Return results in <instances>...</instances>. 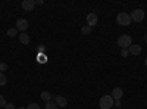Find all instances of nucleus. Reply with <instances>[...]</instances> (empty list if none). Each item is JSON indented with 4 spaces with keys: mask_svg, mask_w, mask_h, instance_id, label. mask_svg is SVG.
Here are the masks:
<instances>
[{
    "mask_svg": "<svg viewBox=\"0 0 147 109\" xmlns=\"http://www.w3.org/2000/svg\"><path fill=\"white\" fill-rule=\"evenodd\" d=\"M18 109H27L25 106H21V108H18Z\"/></svg>",
    "mask_w": 147,
    "mask_h": 109,
    "instance_id": "nucleus-26",
    "label": "nucleus"
},
{
    "mask_svg": "<svg viewBox=\"0 0 147 109\" xmlns=\"http://www.w3.org/2000/svg\"><path fill=\"white\" fill-rule=\"evenodd\" d=\"M118 44L121 49H128V47L132 44V39H131V35L128 34H122L118 37Z\"/></svg>",
    "mask_w": 147,
    "mask_h": 109,
    "instance_id": "nucleus-2",
    "label": "nucleus"
},
{
    "mask_svg": "<svg viewBox=\"0 0 147 109\" xmlns=\"http://www.w3.org/2000/svg\"><path fill=\"white\" fill-rule=\"evenodd\" d=\"M115 106H121V100H115Z\"/></svg>",
    "mask_w": 147,
    "mask_h": 109,
    "instance_id": "nucleus-23",
    "label": "nucleus"
},
{
    "mask_svg": "<svg viewBox=\"0 0 147 109\" xmlns=\"http://www.w3.org/2000/svg\"><path fill=\"white\" fill-rule=\"evenodd\" d=\"M6 105H7V102H6V99H5V96L0 94V108H5Z\"/></svg>",
    "mask_w": 147,
    "mask_h": 109,
    "instance_id": "nucleus-17",
    "label": "nucleus"
},
{
    "mask_svg": "<svg viewBox=\"0 0 147 109\" xmlns=\"http://www.w3.org/2000/svg\"><path fill=\"white\" fill-rule=\"evenodd\" d=\"M5 109H15V105H13V103H7V105L5 106Z\"/></svg>",
    "mask_w": 147,
    "mask_h": 109,
    "instance_id": "nucleus-22",
    "label": "nucleus"
},
{
    "mask_svg": "<svg viewBox=\"0 0 147 109\" xmlns=\"http://www.w3.org/2000/svg\"><path fill=\"white\" fill-rule=\"evenodd\" d=\"M115 105V100H113V97L110 94H105V96H102L100 97V100H99V106H100V109H110Z\"/></svg>",
    "mask_w": 147,
    "mask_h": 109,
    "instance_id": "nucleus-1",
    "label": "nucleus"
},
{
    "mask_svg": "<svg viewBox=\"0 0 147 109\" xmlns=\"http://www.w3.org/2000/svg\"><path fill=\"white\" fill-rule=\"evenodd\" d=\"M19 41H21L22 44H30L31 37H30L27 32H21V34H19Z\"/></svg>",
    "mask_w": 147,
    "mask_h": 109,
    "instance_id": "nucleus-11",
    "label": "nucleus"
},
{
    "mask_svg": "<svg viewBox=\"0 0 147 109\" xmlns=\"http://www.w3.org/2000/svg\"><path fill=\"white\" fill-rule=\"evenodd\" d=\"M144 41H146V43H147V34H146V35H144Z\"/></svg>",
    "mask_w": 147,
    "mask_h": 109,
    "instance_id": "nucleus-25",
    "label": "nucleus"
},
{
    "mask_svg": "<svg viewBox=\"0 0 147 109\" xmlns=\"http://www.w3.org/2000/svg\"><path fill=\"white\" fill-rule=\"evenodd\" d=\"M144 65H146V66H147V58H146V59H144Z\"/></svg>",
    "mask_w": 147,
    "mask_h": 109,
    "instance_id": "nucleus-24",
    "label": "nucleus"
},
{
    "mask_svg": "<svg viewBox=\"0 0 147 109\" xmlns=\"http://www.w3.org/2000/svg\"><path fill=\"white\" fill-rule=\"evenodd\" d=\"M129 16H131V21L134 22H143L146 18V14L143 9H136V10H132V14H129Z\"/></svg>",
    "mask_w": 147,
    "mask_h": 109,
    "instance_id": "nucleus-4",
    "label": "nucleus"
},
{
    "mask_svg": "<svg viewBox=\"0 0 147 109\" xmlns=\"http://www.w3.org/2000/svg\"><path fill=\"white\" fill-rule=\"evenodd\" d=\"M44 109H57V105H56L53 100H50V102H46Z\"/></svg>",
    "mask_w": 147,
    "mask_h": 109,
    "instance_id": "nucleus-13",
    "label": "nucleus"
},
{
    "mask_svg": "<svg viewBox=\"0 0 147 109\" xmlns=\"http://www.w3.org/2000/svg\"><path fill=\"white\" fill-rule=\"evenodd\" d=\"M110 96L113 97V100H121L122 96H124V90H122L121 87H115L112 90V93H110Z\"/></svg>",
    "mask_w": 147,
    "mask_h": 109,
    "instance_id": "nucleus-9",
    "label": "nucleus"
},
{
    "mask_svg": "<svg viewBox=\"0 0 147 109\" xmlns=\"http://www.w3.org/2000/svg\"><path fill=\"white\" fill-rule=\"evenodd\" d=\"M131 109H132V108H131Z\"/></svg>",
    "mask_w": 147,
    "mask_h": 109,
    "instance_id": "nucleus-28",
    "label": "nucleus"
},
{
    "mask_svg": "<svg viewBox=\"0 0 147 109\" xmlns=\"http://www.w3.org/2000/svg\"><path fill=\"white\" fill-rule=\"evenodd\" d=\"M6 75L3 74V72H0V86H5V84H6Z\"/></svg>",
    "mask_w": 147,
    "mask_h": 109,
    "instance_id": "nucleus-16",
    "label": "nucleus"
},
{
    "mask_svg": "<svg viewBox=\"0 0 147 109\" xmlns=\"http://www.w3.org/2000/svg\"><path fill=\"white\" fill-rule=\"evenodd\" d=\"M128 52H129L131 55H134V56H137V55L141 53V46H140V44H131V46L128 47Z\"/></svg>",
    "mask_w": 147,
    "mask_h": 109,
    "instance_id": "nucleus-10",
    "label": "nucleus"
},
{
    "mask_svg": "<svg viewBox=\"0 0 147 109\" xmlns=\"http://www.w3.org/2000/svg\"><path fill=\"white\" fill-rule=\"evenodd\" d=\"M7 69V64H5V62H0V72H3L5 74V71Z\"/></svg>",
    "mask_w": 147,
    "mask_h": 109,
    "instance_id": "nucleus-19",
    "label": "nucleus"
},
{
    "mask_svg": "<svg viewBox=\"0 0 147 109\" xmlns=\"http://www.w3.org/2000/svg\"><path fill=\"white\" fill-rule=\"evenodd\" d=\"M28 25H30V24H28V21L27 19H24V18H19L18 21H16V30L18 31H22V32H27V30H28Z\"/></svg>",
    "mask_w": 147,
    "mask_h": 109,
    "instance_id": "nucleus-5",
    "label": "nucleus"
},
{
    "mask_svg": "<svg viewBox=\"0 0 147 109\" xmlns=\"http://www.w3.org/2000/svg\"><path fill=\"white\" fill-rule=\"evenodd\" d=\"M53 102H55L57 106H60V108H66V106H68V99L63 97V96H55Z\"/></svg>",
    "mask_w": 147,
    "mask_h": 109,
    "instance_id": "nucleus-8",
    "label": "nucleus"
},
{
    "mask_svg": "<svg viewBox=\"0 0 147 109\" xmlns=\"http://www.w3.org/2000/svg\"><path fill=\"white\" fill-rule=\"evenodd\" d=\"M41 99H43L44 102H50V100H52V94L44 90V91H41Z\"/></svg>",
    "mask_w": 147,
    "mask_h": 109,
    "instance_id": "nucleus-12",
    "label": "nucleus"
},
{
    "mask_svg": "<svg viewBox=\"0 0 147 109\" xmlns=\"http://www.w3.org/2000/svg\"><path fill=\"white\" fill-rule=\"evenodd\" d=\"M81 32H82L84 35H90V34H91V27H88V25H84V27L81 28Z\"/></svg>",
    "mask_w": 147,
    "mask_h": 109,
    "instance_id": "nucleus-14",
    "label": "nucleus"
},
{
    "mask_svg": "<svg viewBox=\"0 0 147 109\" xmlns=\"http://www.w3.org/2000/svg\"><path fill=\"white\" fill-rule=\"evenodd\" d=\"M35 7V2L34 0H24L22 2V9L25 12H32Z\"/></svg>",
    "mask_w": 147,
    "mask_h": 109,
    "instance_id": "nucleus-7",
    "label": "nucleus"
},
{
    "mask_svg": "<svg viewBox=\"0 0 147 109\" xmlns=\"http://www.w3.org/2000/svg\"><path fill=\"white\" fill-rule=\"evenodd\" d=\"M27 109H40V106L37 105V103H30V105L27 106Z\"/></svg>",
    "mask_w": 147,
    "mask_h": 109,
    "instance_id": "nucleus-21",
    "label": "nucleus"
},
{
    "mask_svg": "<svg viewBox=\"0 0 147 109\" xmlns=\"http://www.w3.org/2000/svg\"><path fill=\"white\" fill-rule=\"evenodd\" d=\"M128 55H129L128 49H121V56L122 58H128Z\"/></svg>",
    "mask_w": 147,
    "mask_h": 109,
    "instance_id": "nucleus-20",
    "label": "nucleus"
},
{
    "mask_svg": "<svg viewBox=\"0 0 147 109\" xmlns=\"http://www.w3.org/2000/svg\"><path fill=\"white\" fill-rule=\"evenodd\" d=\"M116 22L119 24V25H122V27L129 25V24H131V16H129V14H127V12H121V14L116 16Z\"/></svg>",
    "mask_w": 147,
    "mask_h": 109,
    "instance_id": "nucleus-3",
    "label": "nucleus"
},
{
    "mask_svg": "<svg viewBox=\"0 0 147 109\" xmlns=\"http://www.w3.org/2000/svg\"><path fill=\"white\" fill-rule=\"evenodd\" d=\"M118 109H121V108H118Z\"/></svg>",
    "mask_w": 147,
    "mask_h": 109,
    "instance_id": "nucleus-27",
    "label": "nucleus"
},
{
    "mask_svg": "<svg viewBox=\"0 0 147 109\" xmlns=\"http://www.w3.org/2000/svg\"><path fill=\"white\" fill-rule=\"evenodd\" d=\"M7 35L9 37H15V35H18V30L16 28H9L7 30Z\"/></svg>",
    "mask_w": 147,
    "mask_h": 109,
    "instance_id": "nucleus-15",
    "label": "nucleus"
},
{
    "mask_svg": "<svg viewBox=\"0 0 147 109\" xmlns=\"http://www.w3.org/2000/svg\"><path fill=\"white\" fill-rule=\"evenodd\" d=\"M97 21H99V18H97V14H94V12H91V14L87 15V25L88 27H94L97 25Z\"/></svg>",
    "mask_w": 147,
    "mask_h": 109,
    "instance_id": "nucleus-6",
    "label": "nucleus"
},
{
    "mask_svg": "<svg viewBox=\"0 0 147 109\" xmlns=\"http://www.w3.org/2000/svg\"><path fill=\"white\" fill-rule=\"evenodd\" d=\"M37 52H38V53H46V46L44 44H40L38 47H37Z\"/></svg>",
    "mask_w": 147,
    "mask_h": 109,
    "instance_id": "nucleus-18",
    "label": "nucleus"
}]
</instances>
